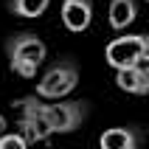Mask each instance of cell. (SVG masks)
Instances as JSON below:
<instances>
[{
    "label": "cell",
    "mask_w": 149,
    "mask_h": 149,
    "mask_svg": "<svg viewBox=\"0 0 149 149\" xmlns=\"http://www.w3.org/2000/svg\"><path fill=\"white\" fill-rule=\"evenodd\" d=\"M17 107H28L37 116H42L45 124L51 127V132H70L87 116V104H82V101H70V104H40L37 99H20Z\"/></svg>",
    "instance_id": "obj_1"
},
{
    "label": "cell",
    "mask_w": 149,
    "mask_h": 149,
    "mask_svg": "<svg viewBox=\"0 0 149 149\" xmlns=\"http://www.w3.org/2000/svg\"><path fill=\"white\" fill-rule=\"evenodd\" d=\"M8 59H11V70L23 79H34L37 68L45 62V42L34 34H20L17 40L8 42Z\"/></svg>",
    "instance_id": "obj_2"
},
{
    "label": "cell",
    "mask_w": 149,
    "mask_h": 149,
    "mask_svg": "<svg viewBox=\"0 0 149 149\" xmlns=\"http://www.w3.org/2000/svg\"><path fill=\"white\" fill-rule=\"evenodd\" d=\"M149 56V40L143 34H132V37H118L107 45V62L113 68H127L146 62Z\"/></svg>",
    "instance_id": "obj_3"
},
{
    "label": "cell",
    "mask_w": 149,
    "mask_h": 149,
    "mask_svg": "<svg viewBox=\"0 0 149 149\" xmlns=\"http://www.w3.org/2000/svg\"><path fill=\"white\" fill-rule=\"evenodd\" d=\"M79 84V70L73 62H59L56 68H51L48 73L37 84V96L40 99H62Z\"/></svg>",
    "instance_id": "obj_4"
},
{
    "label": "cell",
    "mask_w": 149,
    "mask_h": 149,
    "mask_svg": "<svg viewBox=\"0 0 149 149\" xmlns=\"http://www.w3.org/2000/svg\"><path fill=\"white\" fill-rule=\"evenodd\" d=\"M116 84L127 93H138V96H146L149 93V70L143 68V62L138 65H127V68H116Z\"/></svg>",
    "instance_id": "obj_5"
},
{
    "label": "cell",
    "mask_w": 149,
    "mask_h": 149,
    "mask_svg": "<svg viewBox=\"0 0 149 149\" xmlns=\"http://www.w3.org/2000/svg\"><path fill=\"white\" fill-rule=\"evenodd\" d=\"M93 20V6L90 0H65L62 3V23L68 31H84Z\"/></svg>",
    "instance_id": "obj_6"
},
{
    "label": "cell",
    "mask_w": 149,
    "mask_h": 149,
    "mask_svg": "<svg viewBox=\"0 0 149 149\" xmlns=\"http://www.w3.org/2000/svg\"><path fill=\"white\" fill-rule=\"evenodd\" d=\"M20 110H23V118L17 121V132L23 135L25 143H37V141H45V138H51V135H54L42 116H37V113H34V110H28V107H20Z\"/></svg>",
    "instance_id": "obj_7"
},
{
    "label": "cell",
    "mask_w": 149,
    "mask_h": 149,
    "mask_svg": "<svg viewBox=\"0 0 149 149\" xmlns=\"http://www.w3.org/2000/svg\"><path fill=\"white\" fill-rule=\"evenodd\" d=\"M99 143H101V149H135L138 135L132 130H127V127H113L107 132H101Z\"/></svg>",
    "instance_id": "obj_8"
},
{
    "label": "cell",
    "mask_w": 149,
    "mask_h": 149,
    "mask_svg": "<svg viewBox=\"0 0 149 149\" xmlns=\"http://www.w3.org/2000/svg\"><path fill=\"white\" fill-rule=\"evenodd\" d=\"M135 14H138L135 0H113V3H110V25H113L116 31L127 28V25L135 20Z\"/></svg>",
    "instance_id": "obj_9"
},
{
    "label": "cell",
    "mask_w": 149,
    "mask_h": 149,
    "mask_svg": "<svg viewBox=\"0 0 149 149\" xmlns=\"http://www.w3.org/2000/svg\"><path fill=\"white\" fill-rule=\"evenodd\" d=\"M51 0H11V11L20 17H40Z\"/></svg>",
    "instance_id": "obj_10"
},
{
    "label": "cell",
    "mask_w": 149,
    "mask_h": 149,
    "mask_svg": "<svg viewBox=\"0 0 149 149\" xmlns=\"http://www.w3.org/2000/svg\"><path fill=\"white\" fill-rule=\"evenodd\" d=\"M0 149H25L23 135H20V132H14V135H3V132H0Z\"/></svg>",
    "instance_id": "obj_11"
},
{
    "label": "cell",
    "mask_w": 149,
    "mask_h": 149,
    "mask_svg": "<svg viewBox=\"0 0 149 149\" xmlns=\"http://www.w3.org/2000/svg\"><path fill=\"white\" fill-rule=\"evenodd\" d=\"M3 130H6V118L0 116V132H3Z\"/></svg>",
    "instance_id": "obj_12"
}]
</instances>
